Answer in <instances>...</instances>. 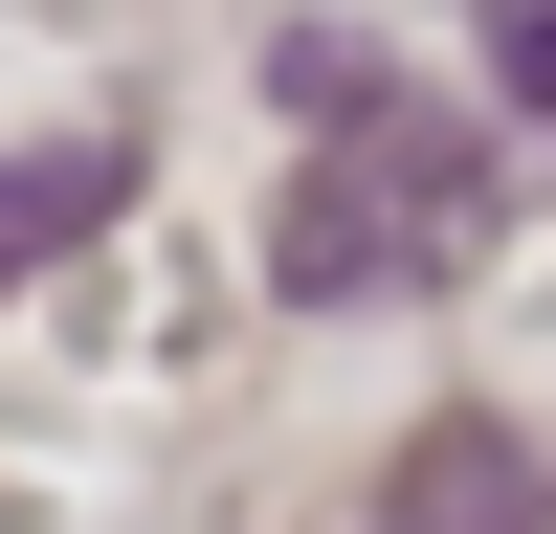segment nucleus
I'll use <instances>...</instances> for the list:
<instances>
[{
	"mask_svg": "<svg viewBox=\"0 0 556 534\" xmlns=\"http://www.w3.org/2000/svg\"><path fill=\"white\" fill-rule=\"evenodd\" d=\"M490 67H513V112H556V0H513V23H490Z\"/></svg>",
	"mask_w": 556,
	"mask_h": 534,
	"instance_id": "obj_4",
	"label": "nucleus"
},
{
	"mask_svg": "<svg viewBox=\"0 0 556 534\" xmlns=\"http://www.w3.org/2000/svg\"><path fill=\"white\" fill-rule=\"evenodd\" d=\"M379 534H534V445H513V423H424Z\"/></svg>",
	"mask_w": 556,
	"mask_h": 534,
	"instance_id": "obj_2",
	"label": "nucleus"
},
{
	"mask_svg": "<svg viewBox=\"0 0 556 534\" xmlns=\"http://www.w3.org/2000/svg\"><path fill=\"white\" fill-rule=\"evenodd\" d=\"M290 112L334 134V156H290V201H267V290L290 312H356V290H445V267L490 245V134L445 112V89H401L379 44H290Z\"/></svg>",
	"mask_w": 556,
	"mask_h": 534,
	"instance_id": "obj_1",
	"label": "nucleus"
},
{
	"mask_svg": "<svg viewBox=\"0 0 556 534\" xmlns=\"http://www.w3.org/2000/svg\"><path fill=\"white\" fill-rule=\"evenodd\" d=\"M112 201H134V156H112V134H89V156H23V178H0V290H23L45 245H89Z\"/></svg>",
	"mask_w": 556,
	"mask_h": 534,
	"instance_id": "obj_3",
	"label": "nucleus"
}]
</instances>
